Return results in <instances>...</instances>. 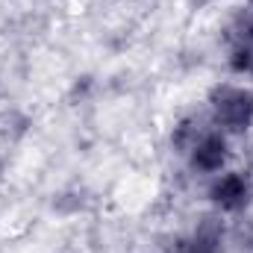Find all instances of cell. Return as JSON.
Returning a JSON list of instances; mask_svg holds the SVG:
<instances>
[{
    "label": "cell",
    "instance_id": "cell-3",
    "mask_svg": "<svg viewBox=\"0 0 253 253\" xmlns=\"http://www.w3.org/2000/svg\"><path fill=\"white\" fill-rule=\"evenodd\" d=\"M209 200L215 206V212H239L248 206L251 200V183L245 174L239 171H221L212 177L209 183Z\"/></svg>",
    "mask_w": 253,
    "mask_h": 253
},
{
    "label": "cell",
    "instance_id": "cell-6",
    "mask_svg": "<svg viewBox=\"0 0 253 253\" xmlns=\"http://www.w3.org/2000/svg\"><path fill=\"white\" fill-rule=\"evenodd\" d=\"M251 6H253V0H251Z\"/></svg>",
    "mask_w": 253,
    "mask_h": 253
},
{
    "label": "cell",
    "instance_id": "cell-4",
    "mask_svg": "<svg viewBox=\"0 0 253 253\" xmlns=\"http://www.w3.org/2000/svg\"><path fill=\"white\" fill-rule=\"evenodd\" d=\"M177 248L171 253H221L224 245V224L218 215H206L191 227L186 236L174 242Z\"/></svg>",
    "mask_w": 253,
    "mask_h": 253
},
{
    "label": "cell",
    "instance_id": "cell-1",
    "mask_svg": "<svg viewBox=\"0 0 253 253\" xmlns=\"http://www.w3.org/2000/svg\"><path fill=\"white\" fill-rule=\"evenodd\" d=\"M209 112H212V126H218L221 132L227 135L248 132L253 126V91L236 83L215 85L209 94Z\"/></svg>",
    "mask_w": 253,
    "mask_h": 253
},
{
    "label": "cell",
    "instance_id": "cell-5",
    "mask_svg": "<svg viewBox=\"0 0 253 253\" xmlns=\"http://www.w3.org/2000/svg\"><path fill=\"white\" fill-rule=\"evenodd\" d=\"M230 65L236 74H253V12L242 15L230 30Z\"/></svg>",
    "mask_w": 253,
    "mask_h": 253
},
{
    "label": "cell",
    "instance_id": "cell-2",
    "mask_svg": "<svg viewBox=\"0 0 253 253\" xmlns=\"http://www.w3.org/2000/svg\"><path fill=\"white\" fill-rule=\"evenodd\" d=\"M183 153L189 156L191 171L206 174V177H215L227 165V132H221L218 126L200 129L189 141V147Z\"/></svg>",
    "mask_w": 253,
    "mask_h": 253
}]
</instances>
